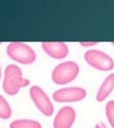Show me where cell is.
Wrapping results in <instances>:
<instances>
[{"instance_id": "obj_16", "label": "cell", "mask_w": 114, "mask_h": 128, "mask_svg": "<svg viewBox=\"0 0 114 128\" xmlns=\"http://www.w3.org/2000/svg\"><path fill=\"white\" fill-rule=\"evenodd\" d=\"M111 44H112V45H113V46H114V42H111Z\"/></svg>"}, {"instance_id": "obj_3", "label": "cell", "mask_w": 114, "mask_h": 128, "mask_svg": "<svg viewBox=\"0 0 114 128\" xmlns=\"http://www.w3.org/2000/svg\"><path fill=\"white\" fill-rule=\"evenodd\" d=\"M7 56L20 64H31L36 60V52L23 42H10L6 46Z\"/></svg>"}, {"instance_id": "obj_10", "label": "cell", "mask_w": 114, "mask_h": 128, "mask_svg": "<svg viewBox=\"0 0 114 128\" xmlns=\"http://www.w3.org/2000/svg\"><path fill=\"white\" fill-rule=\"evenodd\" d=\"M10 128H42V124L35 120L18 118L10 123Z\"/></svg>"}, {"instance_id": "obj_2", "label": "cell", "mask_w": 114, "mask_h": 128, "mask_svg": "<svg viewBox=\"0 0 114 128\" xmlns=\"http://www.w3.org/2000/svg\"><path fill=\"white\" fill-rule=\"evenodd\" d=\"M80 73L79 64L72 60L63 61L54 67L51 72L52 81L59 86H64L74 81Z\"/></svg>"}, {"instance_id": "obj_1", "label": "cell", "mask_w": 114, "mask_h": 128, "mask_svg": "<svg viewBox=\"0 0 114 128\" xmlns=\"http://www.w3.org/2000/svg\"><path fill=\"white\" fill-rule=\"evenodd\" d=\"M30 80L22 77L21 68L14 63L9 64L3 74L2 89L7 95L17 94L21 88L29 86Z\"/></svg>"}, {"instance_id": "obj_15", "label": "cell", "mask_w": 114, "mask_h": 128, "mask_svg": "<svg viewBox=\"0 0 114 128\" xmlns=\"http://www.w3.org/2000/svg\"><path fill=\"white\" fill-rule=\"evenodd\" d=\"M0 79H1V66H0Z\"/></svg>"}, {"instance_id": "obj_4", "label": "cell", "mask_w": 114, "mask_h": 128, "mask_svg": "<svg viewBox=\"0 0 114 128\" xmlns=\"http://www.w3.org/2000/svg\"><path fill=\"white\" fill-rule=\"evenodd\" d=\"M84 60L95 70L108 72L114 68V60L110 54L99 49H89L84 54Z\"/></svg>"}, {"instance_id": "obj_8", "label": "cell", "mask_w": 114, "mask_h": 128, "mask_svg": "<svg viewBox=\"0 0 114 128\" xmlns=\"http://www.w3.org/2000/svg\"><path fill=\"white\" fill-rule=\"evenodd\" d=\"M42 48L53 59H64L68 56L69 48L65 42H42Z\"/></svg>"}, {"instance_id": "obj_14", "label": "cell", "mask_w": 114, "mask_h": 128, "mask_svg": "<svg viewBox=\"0 0 114 128\" xmlns=\"http://www.w3.org/2000/svg\"><path fill=\"white\" fill-rule=\"evenodd\" d=\"M94 128H107V126H106V124H104V123H98V124H96Z\"/></svg>"}, {"instance_id": "obj_7", "label": "cell", "mask_w": 114, "mask_h": 128, "mask_svg": "<svg viewBox=\"0 0 114 128\" xmlns=\"http://www.w3.org/2000/svg\"><path fill=\"white\" fill-rule=\"evenodd\" d=\"M76 120V110L72 106H64L53 118V128H70Z\"/></svg>"}, {"instance_id": "obj_6", "label": "cell", "mask_w": 114, "mask_h": 128, "mask_svg": "<svg viewBox=\"0 0 114 128\" xmlns=\"http://www.w3.org/2000/svg\"><path fill=\"white\" fill-rule=\"evenodd\" d=\"M86 90L81 86H65L53 92L52 98L57 102H75L86 97Z\"/></svg>"}, {"instance_id": "obj_5", "label": "cell", "mask_w": 114, "mask_h": 128, "mask_svg": "<svg viewBox=\"0 0 114 128\" xmlns=\"http://www.w3.org/2000/svg\"><path fill=\"white\" fill-rule=\"evenodd\" d=\"M30 97L36 108L46 116H51L54 111L53 104L50 100L49 96L40 86H32L29 90Z\"/></svg>"}, {"instance_id": "obj_11", "label": "cell", "mask_w": 114, "mask_h": 128, "mask_svg": "<svg viewBox=\"0 0 114 128\" xmlns=\"http://www.w3.org/2000/svg\"><path fill=\"white\" fill-rule=\"evenodd\" d=\"M12 116V108L3 95L0 94V118L6 120Z\"/></svg>"}, {"instance_id": "obj_12", "label": "cell", "mask_w": 114, "mask_h": 128, "mask_svg": "<svg viewBox=\"0 0 114 128\" xmlns=\"http://www.w3.org/2000/svg\"><path fill=\"white\" fill-rule=\"evenodd\" d=\"M105 111H106V116L108 118L109 124L111 125L112 128H114V99L109 100L106 104Z\"/></svg>"}, {"instance_id": "obj_13", "label": "cell", "mask_w": 114, "mask_h": 128, "mask_svg": "<svg viewBox=\"0 0 114 128\" xmlns=\"http://www.w3.org/2000/svg\"><path fill=\"white\" fill-rule=\"evenodd\" d=\"M79 43H80V45L83 47H91V46L96 45L98 42H79Z\"/></svg>"}, {"instance_id": "obj_9", "label": "cell", "mask_w": 114, "mask_h": 128, "mask_svg": "<svg viewBox=\"0 0 114 128\" xmlns=\"http://www.w3.org/2000/svg\"><path fill=\"white\" fill-rule=\"evenodd\" d=\"M114 90V73L109 74L99 86L97 93H96V100L97 102H104L108 96L111 94V92Z\"/></svg>"}]
</instances>
